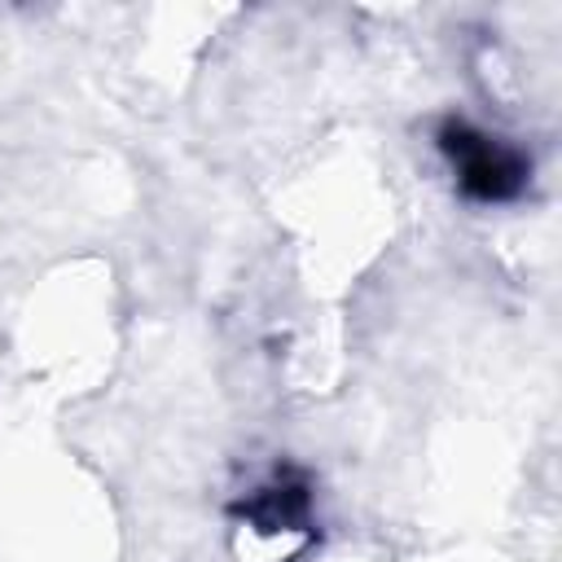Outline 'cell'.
I'll use <instances>...</instances> for the list:
<instances>
[{"label":"cell","mask_w":562,"mask_h":562,"mask_svg":"<svg viewBox=\"0 0 562 562\" xmlns=\"http://www.w3.org/2000/svg\"><path fill=\"white\" fill-rule=\"evenodd\" d=\"M443 149L461 176V184L474 193V198H487V202H501L518 189L522 180V158L505 145H492V136L465 127V123H452L443 132Z\"/></svg>","instance_id":"obj_1"}]
</instances>
